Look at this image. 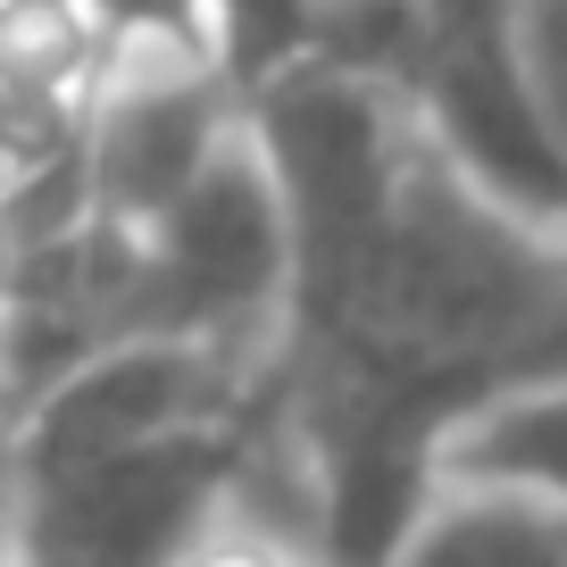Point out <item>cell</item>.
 <instances>
[{
	"label": "cell",
	"mask_w": 567,
	"mask_h": 567,
	"mask_svg": "<svg viewBox=\"0 0 567 567\" xmlns=\"http://www.w3.org/2000/svg\"><path fill=\"white\" fill-rule=\"evenodd\" d=\"M392 84L443 167L509 217L567 234V134L517 51L509 0H409Z\"/></svg>",
	"instance_id": "cell-1"
},
{
	"label": "cell",
	"mask_w": 567,
	"mask_h": 567,
	"mask_svg": "<svg viewBox=\"0 0 567 567\" xmlns=\"http://www.w3.org/2000/svg\"><path fill=\"white\" fill-rule=\"evenodd\" d=\"M276 392L234 417L176 425L142 451L68 467V476L9 484V559L18 567H176L184 543L234 493Z\"/></svg>",
	"instance_id": "cell-2"
},
{
	"label": "cell",
	"mask_w": 567,
	"mask_h": 567,
	"mask_svg": "<svg viewBox=\"0 0 567 567\" xmlns=\"http://www.w3.org/2000/svg\"><path fill=\"white\" fill-rule=\"evenodd\" d=\"M543 375H567V326H559V342H550V359H543Z\"/></svg>",
	"instance_id": "cell-7"
},
{
	"label": "cell",
	"mask_w": 567,
	"mask_h": 567,
	"mask_svg": "<svg viewBox=\"0 0 567 567\" xmlns=\"http://www.w3.org/2000/svg\"><path fill=\"white\" fill-rule=\"evenodd\" d=\"M509 25H517V51H526L550 117L567 134V0H509Z\"/></svg>",
	"instance_id": "cell-6"
},
{
	"label": "cell",
	"mask_w": 567,
	"mask_h": 567,
	"mask_svg": "<svg viewBox=\"0 0 567 567\" xmlns=\"http://www.w3.org/2000/svg\"><path fill=\"white\" fill-rule=\"evenodd\" d=\"M101 0H0V92L25 101H84L109 59Z\"/></svg>",
	"instance_id": "cell-5"
},
{
	"label": "cell",
	"mask_w": 567,
	"mask_h": 567,
	"mask_svg": "<svg viewBox=\"0 0 567 567\" xmlns=\"http://www.w3.org/2000/svg\"><path fill=\"white\" fill-rule=\"evenodd\" d=\"M392 567H567V509L509 484H434Z\"/></svg>",
	"instance_id": "cell-4"
},
{
	"label": "cell",
	"mask_w": 567,
	"mask_h": 567,
	"mask_svg": "<svg viewBox=\"0 0 567 567\" xmlns=\"http://www.w3.org/2000/svg\"><path fill=\"white\" fill-rule=\"evenodd\" d=\"M451 484H509L567 509V375H517L451 417L443 434Z\"/></svg>",
	"instance_id": "cell-3"
}]
</instances>
